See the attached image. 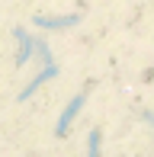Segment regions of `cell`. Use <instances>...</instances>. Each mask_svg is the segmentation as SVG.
Masks as SVG:
<instances>
[{
    "instance_id": "obj_1",
    "label": "cell",
    "mask_w": 154,
    "mask_h": 157,
    "mask_svg": "<svg viewBox=\"0 0 154 157\" xmlns=\"http://www.w3.org/2000/svg\"><path fill=\"white\" fill-rule=\"evenodd\" d=\"M83 99H87V93H77L71 103H67V109L61 112V119H58V135H67V128H71V122L77 119V112L83 109Z\"/></svg>"
},
{
    "instance_id": "obj_5",
    "label": "cell",
    "mask_w": 154,
    "mask_h": 157,
    "mask_svg": "<svg viewBox=\"0 0 154 157\" xmlns=\"http://www.w3.org/2000/svg\"><path fill=\"white\" fill-rule=\"evenodd\" d=\"M87 157H100V128L90 132V141H87Z\"/></svg>"
},
{
    "instance_id": "obj_3",
    "label": "cell",
    "mask_w": 154,
    "mask_h": 157,
    "mask_svg": "<svg viewBox=\"0 0 154 157\" xmlns=\"http://www.w3.org/2000/svg\"><path fill=\"white\" fill-rule=\"evenodd\" d=\"M32 23L42 26V29H67V26L80 23V16H77V13H71V16H36Z\"/></svg>"
},
{
    "instance_id": "obj_2",
    "label": "cell",
    "mask_w": 154,
    "mask_h": 157,
    "mask_svg": "<svg viewBox=\"0 0 154 157\" xmlns=\"http://www.w3.org/2000/svg\"><path fill=\"white\" fill-rule=\"evenodd\" d=\"M52 77H58V67H55V61H48L45 67H42L39 74L32 77V83H26V90H23V93H19V99H23V103H26V99H29L32 93H36V90H39V87H42V83H45V80H52Z\"/></svg>"
},
{
    "instance_id": "obj_4",
    "label": "cell",
    "mask_w": 154,
    "mask_h": 157,
    "mask_svg": "<svg viewBox=\"0 0 154 157\" xmlns=\"http://www.w3.org/2000/svg\"><path fill=\"white\" fill-rule=\"evenodd\" d=\"M13 35H16V42H19V64H26L32 55H36V39H29L23 26H16V29H13Z\"/></svg>"
}]
</instances>
